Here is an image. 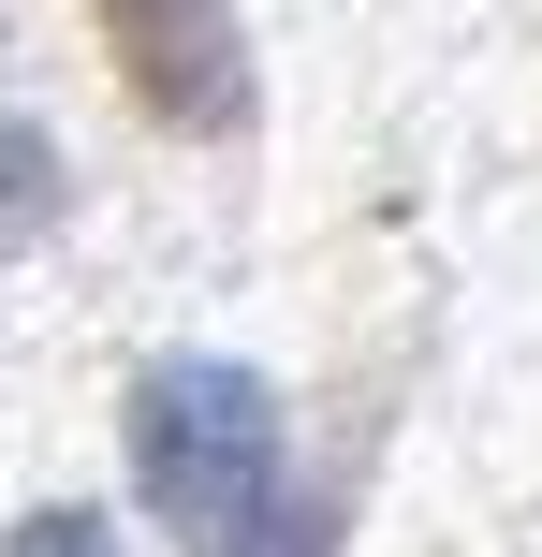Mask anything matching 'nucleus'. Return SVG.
I'll return each instance as SVG.
<instances>
[{
	"label": "nucleus",
	"instance_id": "nucleus-2",
	"mask_svg": "<svg viewBox=\"0 0 542 557\" xmlns=\"http://www.w3.org/2000/svg\"><path fill=\"white\" fill-rule=\"evenodd\" d=\"M103 45L117 88L176 133H250V29L235 0H103Z\"/></svg>",
	"mask_w": 542,
	"mask_h": 557
},
{
	"label": "nucleus",
	"instance_id": "nucleus-1",
	"mask_svg": "<svg viewBox=\"0 0 542 557\" xmlns=\"http://www.w3.org/2000/svg\"><path fill=\"white\" fill-rule=\"evenodd\" d=\"M133 484L176 543H220L279 499V396L220 352H176L133 382Z\"/></svg>",
	"mask_w": 542,
	"mask_h": 557
},
{
	"label": "nucleus",
	"instance_id": "nucleus-4",
	"mask_svg": "<svg viewBox=\"0 0 542 557\" xmlns=\"http://www.w3.org/2000/svg\"><path fill=\"white\" fill-rule=\"evenodd\" d=\"M0 557H117V529H103V513H29Z\"/></svg>",
	"mask_w": 542,
	"mask_h": 557
},
{
	"label": "nucleus",
	"instance_id": "nucleus-3",
	"mask_svg": "<svg viewBox=\"0 0 542 557\" xmlns=\"http://www.w3.org/2000/svg\"><path fill=\"white\" fill-rule=\"evenodd\" d=\"M191 557H323V529H308V513H279V499H264L250 529H220V543H191Z\"/></svg>",
	"mask_w": 542,
	"mask_h": 557
}]
</instances>
